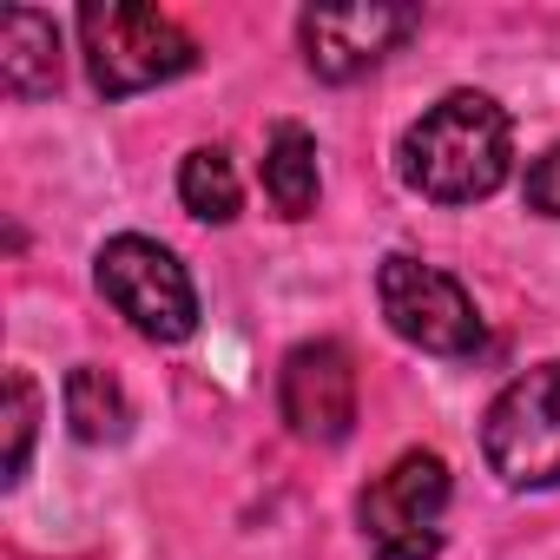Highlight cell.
Segmentation results:
<instances>
[{"label":"cell","mask_w":560,"mask_h":560,"mask_svg":"<svg viewBox=\"0 0 560 560\" xmlns=\"http://www.w3.org/2000/svg\"><path fill=\"white\" fill-rule=\"evenodd\" d=\"M402 185L435 198V205H475L488 191L508 185V159H514V126L508 113L475 93V86H455L442 93L409 132H402Z\"/></svg>","instance_id":"obj_1"},{"label":"cell","mask_w":560,"mask_h":560,"mask_svg":"<svg viewBox=\"0 0 560 560\" xmlns=\"http://www.w3.org/2000/svg\"><path fill=\"white\" fill-rule=\"evenodd\" d=\"M80 47H86V73L106 100H132V93H152L178 73L198 67V40L159 14V8H132V0H93L80 8Z\"/></svg>","instance_id":"obj_2"},{"label":"cell","mask_w":560,"mask_h":560,"mask_svg":"<svg viewBox=\"0 0 560 560\" xmlns=\"http://www.w3.org/2000/svg\"><path fill=\"white\" fill-rule=\"evenodd\" d=\"M93 284L145 343H185L198 330V291L159 237H139V231L106 237L93 257Z\"/></svg>","instance_id":"obj_3"},{"label":"cell","mask_w":560,"mask_h":560,"mask_svg":"<svg viewBox=\"0 0 560 560\" xmlns=\"http://www.w3.org/2000/svg\"><path fill=\"white\" fill-rule=\"evenodd\" d=\"M455 481H448V462L435 448H409L396 455L363 494H357V521H363V540L376 547V560H435L442 547V508H448Z\"/></svg>","instance_id":"obj_4"},{"label":"cell","mask_w":560,"mask_h":560,"mask_svg":"<svg viewBox=\"0 0 560 560\" xmlns=\"http://www.w3.org/2000/svg\"><path fill=\"white\" fill-rule=\"evenodd\" d=\"M481 455L508 488H560V357L514 376L488 402Z\"/></svg>","instance_id":"obj_5"},{"label":"cell","mask_w":560,"mask_h":560,"mask_svg":"<svg viewBox=\"0 0 560 560\" xmlns=\"http://www.w3.org/2000/svg\"><path fill=\"white\" fill-rule=\"evenodd\" d=\"M376 304H383L389 330L402 343H416L422 357H475L481 350V311H475V298L455 284L448 270H435V264H422L409 250L383 257Z\"/></svg>","instance_id":"obj_6"},{"label":"cell","mask_w":560,"mask_h":560,"mask_svg":"<svg viewBox=\"0 0 560 560\" xmlns=\"http://www.w3.org/2000/svg\"><path fill=\"white\" fill-rule=\"evenodd\" d=\"M277 409H284L298 442L337 448L357 429V363H350V350L330 343V337L298 343L284 357V370H277Z\"/></svg>","instance_id":"obj_7"},{"label":"cell","mask_w":560,"mask_h":560,"mask_svg":"<svg viewBox=\"0 0 560 560\" xmlns=\"http://www.w3.org/2000/svg\"><path fill=\"white\" fill-rule=\"evenodd\" d=\"M298 34H304L311 73L343 86V80H363L370 67H383L409 34H422V8H311L298 21Z\"/></svg>","instance_id":"obj_8"},{"label":"cell","mask_w":560,"mask_h":560,"mask_svg":"<svg viewBox=\"0 0 560 560\" xmlns=\"http://www.w3.org/2000/svg\"><path fill=\"white\" fill-rule=\"evenodd\" d=\"M0 86L8 100H47L60 86V27L40 8H8L0 21Z\"/></svg>","instance_id":"obj_9"},{"label":"cell","mask_w":560,"mask_h":560,"mask_svg":"<svg viewBox=\"0 0 560 560\" xmlns=\"http://www.w3.org/2000/svg\"><path fill=\"white\" fill-rule=\"evenodd\" d=\"M264 191H270V205L284 218H311L317 211V139L298 119L270 126V139H264Z\"/></svg>","instance_id":"obj_10"},{"label":"cell","mask_w":560,"mask_h":560,"mask_svg":"<svg viewBox=\"0 0 560 560\" xmlns=\"http://www.w3.org/2000/svg\"><path fill=\"white\" fill-rule=\"evenodd\" d=\"M67 422H73V435H80V442H93V448L126 442V429H132V402H126L119 376H113V370H100V363L67 370Z\"/></svg>","instance_id":"obj_11"},{"label":"cell","mask_w":560,"mask_h":560,"mask_svg":"<svg viewBox=\"0 0 560 560\" xmlns=\"http://www.w3.org/2000/svg\"><path fill=\"white\" fill-rule=\"evenodd\" d=\"M178 198H185L191 218H205V224H231L237 205H244L237 172H231V152H224V145H198V152H185V165H178Z\"/></svg>","instance_id":"obj_12"},{"label":"cell","mask_w":560,"mask_h":560,"mask_svg":"<svg viewBox=\"0 0 560 560\" xmlns=\"http://www.w3.org/2000/svg\"><path fill=\"white\" fill-rule=\"evenodd\" d=\"M34 429H40V389H34L27 370H14V376H8V488L27 475Z\"/></svg>","instance_id":"obj_13"},{"label":"cell","mask_w":560,"mask_h":560,"mask_svg":"<svg viewBox=\"0 0 560 560\" xmlns=\"http://www.w3.org/2000/svg\"><path fill=\"white\" fill-rule=\"evenodd\" d=\"M527 205L540 211V218H560V145H547L534 165H527Z\"/></svg>","instance_id":"obj_14"}]
</instances>
